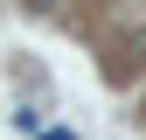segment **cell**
I'll list each match as a JSON object with an SVG mask.
<instances>
[]
</instances>
